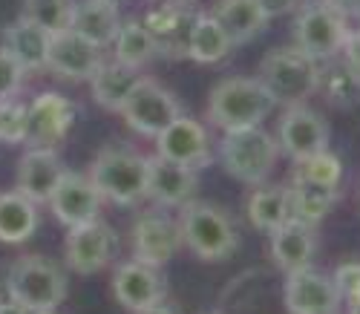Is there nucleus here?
Instances as JSON below:
<instances>
[{
	"mask_svg": "<svg viewBox=\"0 0 360 314\" xmlns=\"http://www.w3.org/2000/svg\"><path fill=\"white\" fill-rule=\"evenodd\" d=\"M277 101L262 87L259 78H225L211 89L207 99V118H211L219 130H248L274 113Z\"/></svg>",
	"mask_w": 360,
	"mask_h": 314,
	"instance_id": "nucleus-1",
	"label": "nucleus"
},
{
	"mask_svg": "<svg viewBox=\"0 0 360 314\" xmlns=\"http://www.w3.org/2000/svg\"><path fill=\"white\" fill-rule=\"evenodd\" d=\"M89 179L98 187L101 199H110L112 205L122 208H133L141 199H147V156L122 144H110L98 150Z\"/></svg>",
	"mask_w": 360,
	"mask_h": 314,
	"instance_id": "nucleus-2",
	"label": "nucleus"
},
{
	"mask_svg": "<svg viewBox=\"0 0 360 314\" xmlns=\"http://www.w3.org/2000/svg\"><path fill=\"white\" fill-rule=\"evenodd\" d=\"M320 64L297 46L271 49L259 61V81L277 104H303L320 87Z\"/></svg>",
	"mask_w": 360,
	"mask_h": 314,
	"instance_id": "nucleus-3",
	"label": "nucleus"
},
{
	"mask_svg": "<svg viewBox=\"0 0 360 314\" xmlns=\"http://www.w3.org/2000/svg\"><path fill=\"white\" fill-rule=\"evenodd\" d=\"M179 234H182V242L191 248V254L205 263L228 260L239 245L236 225L228 219V213L207 202H188L182 208Z\"/></svg>",
	"mask_w": 360,
	"mask_h": 314,
	"instance_id": "nucleus-4",
	"label": "nucleus"
},
{
	"mask_svg": "<svg viewBox=\"0 0 360 314\" xmlns=\"http://www.w3.org/2000/svg\"><path fill=\"white\" fill-rule=\"evenodd\" d=\"M277 156H280L277 139L268 136L262 127L233 130V133H225V139L219 142V159L228 176L254 187L271 176Z\"/></svg>",
	"mask_w": 360,
	"mask_h": 314,
	"instance_id": "nucleus-5",
	"label": "nucleus"
},
{
	"mask_svg": "<svg viewBox=\"0 0 360 314\" xmlns=\"http://www.w3.org/2000/svg\"><path fill=\"white\" fill-rule=\"evenodd\" d=\"M349 18H343L328 0H306V4L297 6V18H294V46L303 49L309 58L320 61H332L346 38H349Z\"/></svg>",
	"mask_w": 360,
	"mask_h": 314,
	"instance_id": "nucleus-6",
	"label": "nucleus"
},
{
	"mask_svg": "<svg viewBox=\"0 0 360 314\" xmlns=\"http://www.w3.org/2000/svg\"><path fill=\"white\" fill-rule=\"evenodd\" d=\"M9 297L32 311L58 308L67 297V274L46 257H20L9 265Z\"/></svg>",
	"mask_w": 360,
	"mask_h": 314,
	"instance_id": "nucleus-7",
	"label": "nucleus"
},
{
	"mask_svg": "<svg viewBox=\"0 0 360 314\" xmlns=\"http://www.w3.org/2000/svg\"><path fill=\"white\" fill-rule=\"evenodd\" d=\"M118 113H122L130 130L156 139L173 118L182 115V107H179L173 92L156 84L153 78H139V84L133 87V92Z\"/></svg>",
	"mask_w": 360,
	"mask_h": 314,
	"instance_id": "nucleus-8",
	"label": "nucleus"
},
{
	"mask_svg": "<svg viewBox=\"0 0 360 314\" xmlns=\"http://www.w3.org/2000/svg\"><path fill=\"white\" fill-rule=\"evenodd\" d=\"M196 18H199V9L191 0H165L162 6L150 9L141 23L147 26L150 38L156 44V55L179 61V58H188V44H191Z\"/></svg>",
	"mask_w": 360,
	"mask_h": 314,
	"instance_id": "nucleus-9",
	"label": "nucleus"
},
{
	"mask_svg": "<svg viewBox=\"0 0 360 314\" xmlns=\"http://www.w3.org/2000/svg\"><path fill=\"white\" fill-rule=\"evenodd\" d=\"M340 300L343 294L335 277H328L311 265L291 271L283 289V303L291 314H338Z\"/></svg>",
	"mask_w": 360,
	"mask_h": 314,
	"instance_id": "nucleus-10",
	"label": "nucleus"
},
{
	"mask_svg": "<svg viewBox=\"0 0 360 314\" xmlns=\"http://www.w3.org/2000/svg\"><path fill=\"white\" fill-rule=\"evenodd\" d=\"M75 124V104L61 92H41L26 107V144L52 147L61 144Z\"/></svg>",
	"mask_w": 360,
	"mask_h": 314,
	"instance_id": "nucleus-11",
	"label": "nucleus"
},
{
	"mask_svg": "<svg viewBox=\"0 0 360 314\" xmlns=\"http://www.w3.org/2000/svg\"><path fill=\"white\" fill-rule=\"evenodd\" d=\"M280 153H285L291 162H303L309 156L328 147V127L320 113L306 104H291L280 118L277 130Z\"/></svg>",
	"mask_w": 360,
	"mask_h": 314,
	"instance_id": "nucleus-12",
	"label": "nucleus"
},
{
	"mask_svg": "<svg viewBox=\"0 0 360 314\" xmlns=\"http://www.w3.org/2000/svg\"><path fill=\"white\" fill-rule=\"evenodd\" d=\"M156 153L165 159L185 165L191 170H202L211 162V136L193 115H179L156 136Z\"/></svg>",
	"mask_w": 360,
	"mask_h": 314,
	"instance_id": "nucleus-13",
	"label": "nucleus"
},
{
	"mask_svg": "<svg viewBox=\"0 0 360 314\" xmlns=\"http://www.w3.org/2000/svg\"><path fill=\"white\" fill-rule=\"evenodd\" d=\"M118 248V237L115 231L101 222V219H93L86 225L70 228L67 237V263L75 274H98L101 268H107V263L112 260Z\"/></svg>",
	"mask_w": 360,
	"mask_h": 314,
	"instance_id": "nucleus-14",
	"label": "nucleus"
},
{
	"mask_svg": "<svg viewBox=\"0 0 360 314\" xmlns=\"http://www.w3.org/2000/svg\"><path fill=\"white\" fill-rule=\"evenodd\" d=\"M104 64L101 49L96 44L84 41L81 35H75L72 29L64 32H55L49 38V52H46V70H52L58 78L67 81H89L98 67Z\"/></svg>",
	"mask_w": 360,
	"mask_h": 314,
	"instance_id": "nucleus-15",
	"label": "nucleus"
},
{
	"mask_svg": "<svg viewBox=\"0 0 360 314\" xmlns=\"http://www.w3.org/2000/svg\"><path fill=\"white\" fill-rule=\"evenodd\" d=\"M112 291L124 308L144 314L147 308H153L165 300L167 286H165V277L159 274L156 265H147L141 260H130V263H122L115 268Z\"/></svg>",
	"mask_w": 360,
	"mask_h": 314,
	"instance_id": "nucleus-16",
	"label": "nucleus"
},
{
	"mask_svg": "<svg viewBox=\"0 0 360 314\" xmlns=\"http://www.w3.org/2000/svg\"><path fill=\"white\" fill-rule=\"evenodd\" d=\"M49 208L61 225L78 228V225H86V222H93V219H98L101 194L89 176L64 173L55 187V194L49 196Z\"/></svg>",
	"mask_w": 360,
	"mask_h": 314,
	"instance_id": "nucleus-17",
	"label": "nucleus"
},
{
	"mask_svg": "<svg viewBox=\"0 0 360 314\" xmlns=\"http://www.w3.org/2000/svg\"><path fill=\"white\" fill-rule=\"evenodd\" d=\"M182 245V234H179V222L159 211H147L136 219L133 225V254L136 260L162 268L165 263L173 260V254Z\"/></svg>",
	"mask_w": 360,
	"mask_h": 314,
	"instance_id": "nucleus-18",
	"label": "nucleus"
},
{
	"mask_svg": "<svg viewBox=\"0 0 360 314\" xmlns=\"http://www.w3.org/2000/svg\"><path fill=\"white\" fill-rule=\"evenodd\" d=\"M196 170L176 165L165 156L147 159V199H153L162 208H185L196 196Z\"/></svg>",
	"mask_w": 360,
	"mask_h": 314,
	"instance_id": "nucleus-19",
	"label": "nucleus"
},
{
	"mask_svg": "<svg viewBox=\"0 0 360 314\" xmlns=\"http://www.w3.org/2000/svg\"><path fill=\"white\" fill-rule=\"evenodd\" d=\"M64 173L67 170L52 147H29L18 165V191L35 205H49Z\"/></svg>",
	"mask_w": 360,
	"mask_h": 314,
	"instance_id": "nucleus-20",
	"label": "nucleus"
},
{
	"mask_svg": "<svg viewBox=\"0 0 360 314\" xmlns=\"http://www.w3.org/2000/svg\"><path fill=\"white\" fill-rule=\"evenodd\" d=\"M70 29L84 41L96 44L98 49L112 46L122 29V18H118V6L110 0H78L72 6V20Z\"/></svg>",
	"mask_w": 360,
	"mask_h": 314,
	"instance_id": "nucleus-21",
	"label": "nucleus"
},
{
	"mask_svg": "<svg viewBox=\"0 0 360 314\" xmlns=\"http://www.w3.org/2000/svg\"><path fill=\"white\" fill-rule=\"evenodd\" d=\"M314 251H317V237L314 228L306 222L288 219L277 231H271V257L277 268H283L285 274L311 265Z\"/></svg>",
	"mask_w": 360,
	"mask_h": 314,
	"instance_id": "nucleus-22",
	"label": "nucleus"
},
{
	"mask_svg": "<svg viewBox=\"0 0 360 314\" xmlns=\"http://www.w3.org/2000/svg\"><path fill=\"white\" fill-rule=\"evenodd\" d=\"M49 32L32 20L18 18L4 29V49L23 67V73H41L46 70V52H49Z\"/></svg>",
	"mask_w": 360,
	"mask_h": 314,
	"instance_id": "nucleus-23",
	"label": "nucleus"
},
{
	"mask_svg": "<svg viewBox=\"0 0 360 314\" xmlns=\"http://www.w3.org/2000/svg\"><path fill=\"white\" fill-rule=\"evenodd\" d=\"M211 18L225 29L233 46L251 44L257 35H262L268 23V15L257 0H217L211 6Z\"/></svg>",
	"mask_w": 360,
	"mask_h": 314,
	"instance_id": "nucleus-24",
	"label": "nucleus"
},
{
	"mask_svg": "<svg viewBox=\"0 0 360 314\" xmlns=\"http://www.w3.org/2000/svg\"><path fill=\"white\" fill-rule=\"evenodd\" d=\"M139 73L133 67H124L118 61H104L98 67V73L89 78V89H93V99L98 107L110 110V113H118L122 104L127 101V96L133 92V87L139 84Z\"/></svg>",
	"mask_w": 360,
	"mask_h": 314,
	"instance_id": "nucleus-25",
	"label": "nucleus"
},
{
	"mask_svg": "<svg viewBox=\"0 0 360 314\" xmlns=\"http://www.w3.org/2000/svg\"><path fill=\"white\" fill-rule=\"evenodd\" d=\"M38 228V205L20 191L0 194V242H26Z\"/></svg>",
	"mask_w": 360,
	"mask_h": 314,
	"instance_id": "nucleus-26",
	"label": "nucleus"
},
{
	"mask_svg": "<svg viewBox=\"0 0 360 314\" xmlns=\"http://www.w3.org/2000/svg\"><path fill=\"white\" fill-rule=\"evenodd\" d=\"M248 219L251 225L271 234L283 222L291 219V196L285 184H271V187H257L248 196Z\"/></svg>",
	"mask_w": 360,
	"mask_h": 314,
	"instance_id": "nucleus-27",
	"label": "nucleus"
},
{
	"mask_svg": "<svg viewBox=\"0 0 360 314\" xmlns=\"http://www.w3.org/2000/svg\"><path fill=\"white\" fill-rule=\"evenodd\" d=\"M231 49H233L231 38L211 18V12H199L191 32V44H188V58H193L196 64H219L222 58H228Z\"/></svg>",
	"mask_w": 360,
	"mask_h": 314,
	"instance_id": "nucleus-28",
	"label": "nucleus"
},
{
	"mask_svg": "<svg viewBox=\"0 0 360 314\" xmlns=\"http://www.w3.org/2000/svg\"><path fill=\"white\" fill-rule=\"evenodd\" d=\"M288 196H291V219L314 228L320 219H326V213L332 211V205L338 199V191H332V187L309 184L303 179H291Z\"/></svg>",
	"mask_w": 360,
	"mask_h": 314,
	"instance_id": "nucleus-29",
	"label": "nucleus"
},
{
	"mask_svg": "<svg viewBox=\"0 0 360 314\" xmlns=\"http://www.w3.org/2000/svg\"><path fill=\"white\" fill-rule=\"evenodd\" d=\"M112 49H115V61L118 64H124V67H144L150 64L156 55V44L153 38H150L147 32V26L141 20H127L122 23V29H118V38L112 41Z\"/></svg>",
	"mask_w": 360,
	"mask_h": 314,
	"instance_id": "nucleus-30",
	"label": "nucleus"
},
{
	"mask_svg": "<svg viewBox=\"0 0 360 314\" xmlns=\"http://www.w3.org/2000/svg\"><path fill=\"white\" fill-rule=\"evenodd\" d=\"M294 179H303L309 184H317V187H332L338 191L340 187V179H343V162L332 150H320L309 159L297 162V170H294Z\"/></svg>",
	"mask_w": 360,
	"mask_h": 314,
	"instance_id": "nucleus-31",
	"label": "nucleus"
},
{
	"mask_svg": "<svg viewBox=\"0 0 360 314\" xmlns=\"http://www.w3.org/2000/svg\"><path fill=\"white\" fill-rule=\"evenodd\" d=\"M72 6H75L72 0H23L20 18L32 20L35 26H41V29H46L49 35H55V32L70 29Z\"/></svg>",
	"mask_w": 360,
	"mask_h": 314,
	"instance_id": "nucleus-32",
	"label": "nucleus"
},
{
	"mask_svg": "<svg viewBox=\"0 0 360 314\" xmlns=\"http://www.w3.org/2000/svg\"><path fill=\"white\" fill-rule=\"evenodd\" d=\"M0 142L4 144L26 142V107L15 99L0 101Z\"/></svg>",
	"mask_w": 360,
	"mask_h": 314,
	"instance_id": "nucleus-33",
	"label": "nucleus"
},
{
	"mask_svg": "<svg viewBox=\"0 0 360 314\" xmlns=\"http://www.w3.org/2000/svg\"><path fill=\"white\" fill-rule=\"evenodd\" d=\"M320 84L326 87V92H328V96H332L335 101H352V96L360 89V84L352 78V73H349L343 64L320 73Z\"/></svg>",
	"mask_w": 360,
	"mask_h": 314,
	"instance_id": "nucleus-34",
	"label": "nucleus"
},
{
	"mask_svg": "<svg viewBox=\"0 0 360 314\" xmlns=\"http://www.w3.org/2000/svg\"><path fill=\"white\" fill-rule=\"evenodd\" d=\"M23 67L18 64V61L6 52V49H0V101L4 99H15L20 87H23Z\"/></svg>",
	"mask_w": 360,
	"mask_h": 314,
	"instance_id": "nucleus-35",
	"label": "nucleus"
},
{
	"mask_svg": "<svg viewBox=\"0 0 360 314\" xmlns=\"http://www.w3.org/2000/svg\"><path fill=\"white\" fill-rule=\"evenodd\" d=\"M335 282H338L343 300L357 303L360 300V263H343L335 271Z\"/></svg>",
	"mask_w": 360,
	"mask_h": 314,
	"instance_id": "nucleus-36",
	"label": "nucleus"
},
{
	"mask_svg": "<svg viewBox=\"0 0 360 314\" xmlns=\"http://www.w3.org/2000/svg\"><path fill=\"white\" fill-rule=\"evenodd\" d=\"M343 67L352 73V78L360 84V29H352L343 44Z\"/></svg>",
	"mask_w": 360,
	"mask_h": 314,
	"instance_id": "nucleus-37",
	"label": "nucleus"
},
{
	"mask_svg": "<svg viewBox=\"0 0 360 314\" xmlns=\"http://www.w3.org/2000/svg\"><path fill=\"white\" fill-rule=\"evenodd\" d=\"M257 4L262 6V12L268 15V20L271 18H277V15H288V12H294L303 0H257Z\"/></svg>",
	"mask_w": 360,
	"mask_h": 314,
	"instance_id": "nucleus-38",
	"label": "nucleus"
},
{
	"mask_svg": "<svg viewBox=\"0 0 360 314\" xmlns=\"http://www.w3.org/2000/svg\"><path fill=\"white\" fill-rule=\"evenodd\" d=\"M343 18H360V0H328Z\"/></svg>",
	"mask_w": 360,
	"mask_h": 314,
	"instance_id": "nucleus-39",
	"label": "nucleus"
},
{
	"mask_svg": "<svg viewBox=\"0 0 360 314\" xmlns=\"http://www.w3.org/2000/svg\"><path fill=\"white\" fill-rule=\"evenodd\" d=\"M0 314H35V311L15 303V300H6V303H0Z\"/></svg>",
	"mask_w": 360,
	"mask_h": 314,
	"instance_id": "nucleus-40",
	"label": "nucleus"
},
{
	"mask_svg": "<svg viewBox=\"0 0 360 314\" xmlns=\"http://www.w3.org/2000/svg\"><path fill=\"white\" fill-rule=\"evenodd\" d=\"M12 300L9 297V268H0V303Z\"/></svg>",
	"mask_w": 360,
	"mask_h": 314,
	"instance_id": "nucleus-41",
	"label": "nucleus"
},
{
	"mask_svg": "<svg viewBox=\"0 0 360 314\" xmlns=\"http://www.w3.org/2000/svg\"><path fill=\"white\" fill-rule=\"evenodd\" d=\"M144 314H176V311H170L167 306H162V303H159V306H153V308H147Z\"/></svg>",
	"mask_w": 360,
	"mask_h": 314,
	"instance_id": "nucleus-42",
	"label": "nucleus"
},
{
	"mask_svg": "<svg viewBox=\"0 0 360 314\" xmlns=\"http://www.w3.org/2000/svg\"><path fill=\"white\" fill-rule=\"evenodd\" d=\"M349 306H352L349 314H360V300H357V303H349Z\"/></svg>",
	"mask_w": 360,
	"mask_h": 314,
	"instance_id": "nucleus-43",
	"label": "nucleus"
},
{
	"mask_svg": "<svg viewBox=\"0 0 360 314\" xmlns=\"http://www.w3.org/2000/svg\"><path fill=\"white\" fill-rule=\"evenodd\" d=\"M35 314H58V308H44V311H35Z\"/></svg>",
	"mask_w": 360,
	"mask_h": 314,
	"instance_id": "nucleus-44",
	"label": "nucleus"
},
{
	"mask_svg": "<svg viewBox=\"0 0 360 314\" xmlns=\"http://www.w3.org/2000/svg\"><path fill=\"white\" fill-rule=\"evenodd\" d=\"M110 4H115V6H118V4H122V0H110Z\"/></svg>",
	"mask_w": 360,
	"mask_h": 314,
	"instance_id": "nucleus-45",
	"label": "nucleus"
}]
</instances>
